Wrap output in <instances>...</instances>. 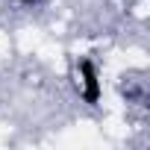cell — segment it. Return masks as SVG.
Returning a JSON list of instances; mask_svg holds the SVG:
<instances>
[{
    "instance_id": "obj_1",
    "label": "cell",
    "mask_w": 150,
    "mask_h": 150,
    "mask_svg": "<svg viewBox=\"0 0 150 150\" xmlns=\"http://www.w3.org/2000/svg\"><path fill=\"white\" fill-rule=\"evenodd\" d=\"M77 91L88 106H97L103 97V80H100V68L94 59H80L77 62Z\"/></svg>"
},
{
    "instance_id": "obj_2",
    "label": "cell",
    "mask_w": 150,
    "mask_h": 150,
    "mask_svg": "<svg viewBox=\"0 0 150 150\" xmlns=\"http://www.w3.org/2000/svg\"><path fill=\"white\" fill-rule=\"evenodd\" d=\"M18 3H35V0H18Z\"/></svg>"
}]
</instances>
